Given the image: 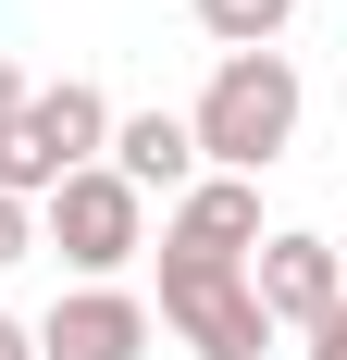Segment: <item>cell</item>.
I'll return each mask as SVG.
<instances>
[{"instance_id":"obj_1","label":"cell","mask_w":347,"mask_h":360,"mask_svg":"<svg viewBox=\"0 0 347 360\" xmlns=\"http://www.w3.org/2000/svg\"><path fill=\"white\" fill-rule=\"evenodd\" d=\"M186 137H199L211 174L261 186L285 162V137H298V63H285V50H223L211 87H199V112H186Z\"/></svg>"},{"instance_id":"obj_12","label":"cell","mask_w":347,"mask_h":360,"mask_svg":"<svg viewBox=\"0 0 347 360\" xmlns=\"http://www.w3.org/2000/svg\"><path fill=\"white\" fill-rule=\"evenodd\" d=\"M13 112H25V75H13V50H0V124H13Z\"/></svg>"},{"instance_id":"obj_8","label":"cell","mask_w":347,"mask_h":360,"mask_svg":"<svg viewBox=\"0 0 347 360\" xmlns=\"http://www.w3.org/2000/svg\"><path fill=\"white\" fill-rule=\"evenodd\" d=\"M285 25H298V0H199V37H223V50H273Z\"/></svg>"},{"instance_id":"obj_11","label":"cell","mask_w":347,"mask_h":360,"mask_svg":"<svg viewBox=\"0 0 347 360\" xmlns=\"http://www.w3.org/2000/svg\"><path fill=\"white\" fill-rule=\"evenodd\" d=\"M0 360H37V323H13V311H0Z\"/></svg>"},{"instance_id":"obj_5","label":"cell","mask_w":347,"mask_h":360,"mask_svg":"<svg viewBox=\"0 0 347 360\" xmlns=\"http://www.w3.org/2000/svg\"><path fill=\"white\" fill-rule=\"evenodd\" d=\"M137 348H149V298L137 286H74L37 323V360H137Z\"/></svg>"},{"instance_id":"obj_6","label":"cell","mask_w":347,"mask_h":360,"mask_svg":"<svg viewBox=\"0 0 347 360\" xmlns=\"http://www.w3.org/2000/svg\"><path fill=\"white\" fill-rule=\"evenodd\" d=\"M261 236H273V224H261V186L248 174H199L174 199V224H162V249H199V261H248Z\"/></svg>"},{"instance_id":"obj_4","label":"cell","mask_w":347,"mask_h":360,"mask_svg":"<svg viewBox=\"0 0 347 360\" xmlns=\"http://www.w3.org/2000/svg\"><path fill=\"white\" fill-rule=\"evenodd\" d=\"M248 298H261V323L273 335H310L322 311H335V236H261L248 249Z\"/></svg>"},{"instance_id":"obj_9","label":"cell","mask_w":347,"mask_h":360,"mask_svg":"<svg viewBox=\"0 0 347 360\" xmlns=\"http://www.w3.org/2000/svg\"><path fill=\"white\" fill-rule=\"evenodd\" d=\"M25 249H37V224L13 212V199H0V274H13V261H25Z\"/></svg>"},{"instance_id":"obj_2","label":"cell","mask_w":347,"mask_h":360,"mask_svg":"<svg viewBox=\"0 0 347 360\" xmlns=\"http://www.w3.org/2000/svg\"><path fill=\"white\" fill-rule=\"evenodd\" d=\"M162 323L199 360H261L273 348L261 298H248V261H199V249H162Z\"/></svg>"},{"instance_id":"obj_7","label":"cell","mask_w":347,"mask_h":360,"mask_svg":"<svg viewBox=\"0 0 347 360\" xmlns=\"http://www.w3.org/2000/svg\"><path fill=\"white\" fill-rule=\"evenodd\" d=\"M100 162L137 186V199H186V186H199V137H186V112H124Z\"/></svg>"},{"instance_id":"obj_10","label":"cell","mask_w":347,"mask_h":360,"mask_svg":"<svg viewBox=\"0 0 347 360\" xmlns=\"http://www.w3.org/2000/svg\"><path fill=\"white\" fill-rule=\"evenodd\" d=\"M310 360H347V298H335V311L310 323Z\"/></svg>"},{"instance_id":"obj_3","label":"cell","mask_w":347,"mask_h":360,"mask_svg":"<svg viewBox=\"0 0 347 360\" xmlns=\"http://www.w3.org/2000/svg\"><path fill=\"white\" fill-rule=\"evenodd\" d=\"M50 249H63L87 286H112V274L149 249V199L112 174V162H87V174H63V186H50Z\"/></svg>"},{"instance_id":"obj_13","label":"cell","mask_w":347,"mask_h":360,"mask_svg":"<svg viewBox=\"0 0 347 360\" xmlns=\"http://www.w3.org/2000/svg\"><path fill=\"white\" fill-rule=\"evenodd\" d=\"M335 286H347V236H335Z\"/></svg>"}]
</instances>
